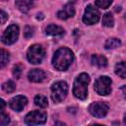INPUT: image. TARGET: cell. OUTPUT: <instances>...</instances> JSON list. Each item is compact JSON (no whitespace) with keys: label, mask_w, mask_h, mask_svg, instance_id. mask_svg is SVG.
Segmentation results:
<instances>
[{"label":"cell","mask_w":126,"mask_h":126,"mask_svg":"<svg viewBox=\"0 0 126 126\" xmlns=\"http://www.w3.org/2000/svg\"><path fill=\"white\" fill-rule=\"evenodd\" d=\"M2 89H3V91L6 92V93H13V92L16 90V85H15V83H14L13 81L8 80V81H6V82L2 85Z\"/></svg>","instance_id":"ffe728a7"},{"label":"cell","mask_w":126,"mask_h":126,"mask_svg":"<svg viewBox=\"0 0 126 126\" xmlns=\"http://www.w3.org/2000/svg\"><path fill=\"white\" fill-rule=\"evenodd\" d=\"M99 20V12L92 5H88L84 16H83V21L85 24L88 25H94L95 23H97Z\"/></svg>","instance_id":"9c48e42d"},{"label":"cell","mask_w":126,"mask_h":126,"mask_svg":"<svg viewBox=\"0 0 126 126\" xmlns=\"http://www.w3.org/2000/svg\"><path fill=\"white\" fill-rule=\"evenodd\" d=\"M10 122V118L7 114L4 113V111H1V116H0V125L5 126Z\"/></svg>","instance_id":"cb8c5ba5"},{"label":"cell","mask_w":126,"mask_h":126,"mask_svg":"<svg viewBox=\"0 0 126 126\" xmlns=\"http://www.w3.org/2000/svg\"><path fill=\"white\" fill-rule=\"evenodd\" d=\"M28 78L31 82L33 83H41L45 79V73L40 69L31 70L28 74Z\"/></svg>","instance_id":"8fae6325"},{"label":"cell","mask_w":126,"mask_h":126,"mask_svg":"<svg viewBox=\"0 0 126 126\" xmlns=\"http://www.w3.org/2000/svg\"><path fill=\"white\" fill-rule=\"evenodd\" d=\"M94 89L100 95L109 94L111 92V79L107 76H100L94 82Z\"/></svg>","instance_id":"277c9868"},{"label":"cell","mask_w":126,"mask_h":126,"mask_svg":"<svg viewBox=\"0 0 126 126\" xmlns=\"http://www.w3.org/2000/svg\"><path fill=\"white\" fill-rule=\"evenodd\" d=\"M92 64L95 65L99 68H104L107 65V60L104 56L99 55V54H94L92 56Z\"/></svg>","instance_id":"9a60e30c"},{"label":"cell","mask_w":126,"mask_h":126,"mask_svg":"<svg viewBox=\"0 0 126 126\" xmlns=\"http://www.w3.org/2000/svg\"><path fill=\"white\" fill-rule=\"evenodd\" d=\"M46 113L41 110H34L30 113L25 118V122L28 125H40L46 121Z\"/></svg>","instance_id":"8992f818"},{"label":"cell","mask_w":126,"mask_h":126,"mask_svg":"<svg viewBox=\"0 0 126 126\" xmlns=\"http://www.w3.org/2000/svg\"><path fill=\"white\" fill-rule=\"evenodd\" d=\"M9 61V53L4 50V49H1V56H0V62H1V67H5L7 65Z\"/></svg>","instance_id":"44dd1931"},{"label":"cell","mask_w":126,"mask_h":126,"mask_svg":"<svg viewBox=\"0 0 126 126\" xmlns=\"http://www.w3.org/2000/svg\"><path fill=\"white\" fill-rule=\"evenodd\" d=\"M68 93V86L64 81L56 82L51 87V97L54 102H60L62 101Z\"/></svg>","instance_id":"3957f363"},{"label":"cell","mask_w":126,"mask_h":126,"mask_svg":"<svg viewBox=\"0 0 126 126\" xmlns=\"http://www.w3.org/2000/svg\"><path fill=\"white\" fill-rule=\"evenodd\" d=\"M27 103H28V99L24 95H16L9 102L10 107L15 111H22L24 107L27 105Z\"/></svg>","instance_id":"30bf717a"},{"label":"cell","mask_w":126,"mask_h":126,"mask_svg":"<svg viewBox=\"0 0 126 126\" xmlns=\"http://www.w3.org/2000/svg\"><path fill=\"white\" fill-rule=\"evenodd\" d=\"M32 34H33V28L30 27V26H27L26 29H25V37L30 38V37L32 36Z\"/></svg>","instance_id":"d4e9b609"},{"label":"cell","mask_w":126,"mask_h":126,"mask_svg":"<svg viewBox=\"0 0 126 126\" xmlns=\"http://www.w3.org/2000/svg\"><path fill=\"white\" fill-rule=\"evenodd\" d=\"M89 112L94 117L102 118L108 112V105H107V103H105L103 101L93 102L89 106Z\"/></svg>","instance_id":"52a82bcc"},{"label":"cell","mask_w":126,"mask_h":126,"mask_svg":"<svg viewBox=\"0 0 126 126\" xmlns=\"http://www.w3.org/2000/svg\"><path fill=\"white\" fill-rule=\"evenodd\" d=\"M74 54L67 47H61L56 50L52 58V64L58 71H65L73 62Z\"/></svg>","instance_id":"6da1fadb"},{"label":"cell","mask_w":126,"mask_h":126,"mask_svg":"<svg viewBox=\"0 0 126 126\" xmlns=\"http://www.w3.org/2000/svg\"><path fill=\"white\" fill-rule=\"evenodd\" d=\"M4 107H5V101L1 99V111H4Z\"/></svg>","instance_id":"83f0119b"},{"label":"cell","mask_w":126,"mask_h":126,"mask_svg":"<svg viewBox=\"0 0 126 126\" xmlns=\"http://www.w3.org/2000/svg\"><path fill=\"white\" fill-rule=\"evenodd\" d=\"M111 3H112V0H95V5L102 9L108 8Z\"/></svg>","instance_id":"7402d4cb"},{"label":"cell","mask_w":126,"mask_h":126,"mask_svg":"<svg viewBox=\"0 0 126 126\" xmlns=\"http://www.w3.org/2000/svg\"><path fill=\"white\" fill-rule=\"evenodd\" d=\"M22 70H23V68H22V66L20 64H17V65L14 66V68H13V75H14V77L16 79H19L21 77Z\"/></svg>","instance_id":"603a6c76"},{"label":"cell","mask_w":126,"mask_h":126,"mask_svg":"<svg viewBox=\"0 0 126 126\" xmlns=\"http://www.w3.org/2000/svg\"><path fill=\"white\" fill-rule=\"evenodd\" d=\"M120 45H121V41H120V39H118L116 37L108 38L104 43V47L106 49H114V48L119 47Z\"/></svg>","instance_id":"2e32d148"},{"label":"cell","mask_w":126,"mask_h":126,"mask_svg":"<svg viewBox=\"0 0 126 126\" xmlns=\"http://www.w3.org/2000/svg\"><path fill=\"white\" fill-rule=\"evenodd\" d=\"M75 15V9L72 4H67L64 6L62 10H60L57 13V16L61 20H67L68 18H71Z\"/></svg>","instance_id":"7c38bea8"},{"label":"cell","mask_w":126,"mask_h":126,"mask_svg":"<svg viewBox=\"0 0 126 126\" xmlns=\"http://www.w3.org/2000/svg\"><path fill=\"white\" fill-rule=\"evenodd\" d=\"M121 91H122V93H123V94H124V97L126 98V86L121 87Z\"/></svg>","instance_id":"4316f807"},{"label":"cell","mask_w":126,"mask_h":126,"mask_svg":"<svg viewBox=\"0 0 126 126\" xmlns=\"http://www.w3.org/2000/svg\"><path fill=\"white\" fill-rule=\"evenodd\" d=\"M90 83V76L87 73L80 74L73 86V94L79 99H85L88 95V85Z\"/></svg>","instance_id":"7a4b0ae2"},{"label":"cell","mask_w":126,"mask_h":126,"mask_svg":"<svg viewBox=\"0 0 126 126\" xmlns=\"http://www.w3.org/2000/svg\"><path fill=\"white\" fill-rule=\"evenodd\" d=\"M7 18H8V15H7L3 10H2V11H1V23H2V24H4V23H5V21L7 20Z\"/></svg>","instance_id":"484cf974"},{"label":"cell","mask_w":126,"mask_h":126,"mask_svg":"<svg viewBox=\"0 0 126 126\" xmlns=\"http://www.w3.org/2000/svg\"><path fill=\"white\" fill-rule=\"evenodd\" d=\"M114 24V19H113V16L110 14V13H106L103 15L102 17V25L104 27H107V28H110L112 27Z\"/></svg>","instance_id":"d6986e66"},{"label":"cell","mask_w":126,"mask_h":126,"mask_svg":"<svg viewBox=\"0 0 126 126\" xmlns=\"http://www.w3.org/2000/svg\"><path fill=\"white\" fill-rule=\"evenodd\" d=\"M45 33L48 35H52V36H56V35H61L64 33V30L56 25H49L46 27L45 29Z\"/></svg>","instance_id":"5bb4252c"},{"label":"cell","mask_w":126,"mask_h":126,"mask_svg":"<svg viewBox=\"0 0 126 126\" xmlns=\"http://www.w3.org/2000/svg\"><path fill=\"white\" fill-rule=\"evenodd\" d=\"M115 73L120 78L126 79V62H119L115 65Z\"/></svg>","instance_id":"e0dca14e"},{"label":"cell","mask_w":126,"mask_h":126,"mask_svg":"<svg viewBox=\"0 0 126 126\" xmlns=\"http://www.w3.org/2000/svg\"><path fill=\"white\" fill-rule=\"evenodd\" d=\"M34 103H35V105H37V106H39V107H41V108H44V107L47 106L48 101H47V98H46L44 95H42V94H37V95L34 97Z\"/></svg>","instance_id":"ac0fdd59"},{"label":"cell","mask_w":126,"mask_h":126,"mask_svg":"<svg viewBox=\"0 0 126 126\" xmlns=\"http://www.w3.org/2000/svg\"><path fill=\"white\" fill-rule=\"evenodd\" d=\"M15 4H16L17 8L23 13L29 12L32 9V7L33 6V4L31 0H16Z\"/></svg>","instance_id":"4fadbf2b"},{"label":"cell","mask_w":126,"mask_h":126,"mask_svg":"<svg viewBox=\"0 0 126 126\" xmlns=\"http://www.w3.org/2000/svg\"><path fill=\"white\" fill-rule=\"evenodd\" d=\"M44 54H45V52L41 45L33 44L29 48V50L27 52V57H28V60L32 64H39L42 61Z\"/></svg>","instance_id":"5b68a950"},{"label":"cell","mask_w":126,"mask_h":126,"mask_svg":"<svg viewBox=\"0 0 126 126\" xmlns=\"http://www.w3.org/2000/svg\"><path fill=\"white\" fill-rule=\"evenodd\" d=\"M124 123L126 124V115H125V117H124Z\"/></svg>","instance_id":"f1b7e54d"},{"label":"cell","mask_w":126,"mask_h":126,"mask_svg":"<svg viewBox=\"0 0 126 126\" xmlns=\"http://www.w3.org/2000/svg\"><path fill=\"white\" fill-rule=\"evenodd\" d=\"M19 36V28L16 25L9 26L2 34V41L5 44H13Z\"/></svg>","instance_id":"ba28073f"}]
</instances>
